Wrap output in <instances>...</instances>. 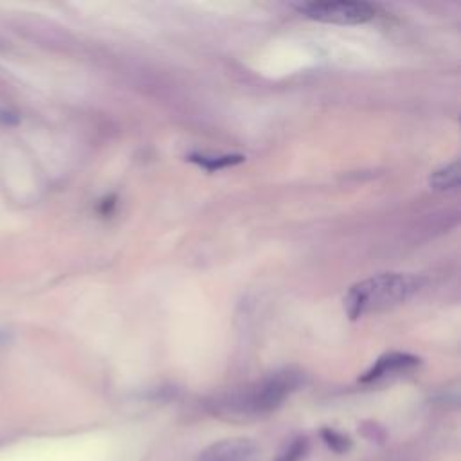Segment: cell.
Instances as JSON below:
<instances>
[{
    "instance_id": "11",
    "label": "cell",
    "mask_w": 461,
    "mask_h": 461,
    "mask_svg": "<svg viewBox=\"0 0 461 461\" xmlns=\"http://www.w3.org/2000/svg\"><path fill=\"white\" fill-rule=\"evenodd\" d=\"M7 340V333L5 331H0V346Z\"/></svg>"
},
{
    "instance_id": "3",
    "label": "cell",
    "mask_w": 461,
    "mask_h": 461,
    "mask_svg": "<svg viewBox=\"0 0 461 461\" xmlns=\"http://www.w3.org/2000/svg\"><path fill=\"white\" fill-rule=\"evenodd\" d=\"M299 13L304 16L326 22V23H340V25H355L369 22L375 16V9L366 2H306L297 5Z\"/></svg>"
},
{
    "instance_id": "5",
    "label": "cell",
    "mask_w": 461,
    "mask_h": 461,
    "mask_svg": "<svg viewBox=\"0 0 461 461\" xmlns=\"http://www.w3.org/2000/svg\"><path fill=\"white\" fill-rule=\"evenodd\" d=\"M418 364H420V358H416L409 353H387V355L380 357L358 380L362 384H371L380 378H385L387 375L414 369Z\"/></svg>"
},
{
    "instance_id": "2",
    "label": "cell",
    "mask_w": 461,
    "mask_h": 461,
    "mask_svg": "<svg viewBox=\"0 0 461 461\" xmlns=\"http://www.w3.org/2000/svg\"><path fill=\"white\" fill-rule=\"evenodd\" d=\"M299 376L294 373H277L254 387L232 396L225 407L232 414L241 416H261L277 409L283 400L297 387Z\"/></svg>"
},
{
    "instance_id": "6",
    "label": "cell",
    "mask_w": 461,
    "mask_h": 461,
    "mask_svg": "<svg viewBox=\"0 0 461 461\" xmlns=\"http://www.w3.org/2000/svg\"><path fill=\"white\" fill-rule=\"evenodd\" d=\"M430 185L438 191H447V189H454L459 185V164L452 162L443 166L441 169L434 171L429 178Z\"/></svg>"
},
{
    "instance_id": "1",
    "label": "cell",
    "mask_w": 461,
    "mask_h": 461,
    "mask_svg": "<svg viewBox=\"0 0 461 461\" xmlns=\"http://www.w3.org/2000/svg\"><path fill=\"white\" fill-rule=\"evenodd\" d=\"M421 279L411 274H378L364 279L349 288L344 297L346 313L351 319H358L367 313H376L393 308L407 301L416 290H420Z\"/></svg>"
},
{
    "instance_id": "9",
    "label": "cell",
    "mask_w": 461,
    "mask_h": 461,
    "mask_svg": "<svg viewBox=\"0 0 461 461\" xmlns=\"http://www.w3.org/2000/svg\"><path fill=\"white\" fill-rule=\"evenodd\" d=\"M308 450V441L306 438H297L294 439L277 457V461H301Z\"/></svg>"
},
{
    "instance_id": "4",
    "label": "cell",
    "mask_w": 461,
    "mask_h": 461,
    "mask_svg": "<svg viewBox=\"0 0 461 461\" xmlns=\"http://www.w3.org/2000/svg\"><path fill=\"white\" fill-rule=\"evenodd\" d=\"M196 461H261V450L249 438H227L205 447Z\"/></svg>"
},
{
    "instance_id": "8",
    "label": "cell",
    "mask_w": 461,
    "mask_h": 461,
    "mask_svg": "<svg viewBox=\"0 0 461 461\" xmlns=\"http://www.w3.org/2000/svg\"><path fill=\"white\" fill-rule=\"evenodd\" d=\"M321 438L328 445V448H331L337 454L348 452L351 448V439L348 436L333 430V429H322L321 430Z\"/></svg>"
},
{
    "instance_id": "10",
    "label": "cell",
    "mask_w": 461,
    "mask_h": 461,
    "mask_svg": "<svg viewBox=\"0 0 461 461\" xmlns=\"http://www.w3.org/2000/svg\"><path fill=\"white\" fill-rule=\"evenodd\" d=\"M18 121H20V117H18L14 112L5 110V108H0V124L11 126V124H16Z\"/></svg>"
},
{
    "instance_id": "7",
    "label": "cell",
    "mask_w": 461,
    "mask_h": 461,
    "mask_svg": "<svg viewBox=\"0 0 461 461\" xmlns=\"http://www.w3.org/2000/svg\"><path fill=\"white\" fill-rule=\"evenodd\" d=\"M189 160L203 166L205 169L209 171H214V169H221V167H227V166H232V164H240L243 162V157L241 155H223V157H207V155H191Z\"/></svg>"
}]
</instances>
